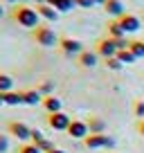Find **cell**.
Returning a JSON list of instances; mask_svg holds the SVG:
<instances>
[{
    "mask_svg": "<svg viewBox=\"0 0 144 153\" xmlns=\"http://www.w3.org/2000/svg\"><path fill=\"white\" fill-rule=\"evenodd\" d=\"M83 144H86V149H113L115 140L108 137L106 133H101V135H88L83 140Z\"/></svg>",
    "mask_w": 144,
    "mask_h": 153,
    "instance_id": "obj_5",
    "label": "cell"
},
{
    "mask_svg": "<svg viewBox=\"0 0 144 153\" xmlns=\"http://www.w3.org/2000/svg\"><path fill=\"white\" fill-rule=\"evenodd\" d=\"M122 65H124V63H122L117 56H113V59H106V68H108V70H120Z\"/></svg>",
    "mask_w": 144,
    "mask_h": 153,
    "instance_id": "obj_23",
    "label": "cell"
},
{
    "mask_svg": "<svg viewBox=\"0 0 144 153\" xmlns=\"http://www.w3.org/2000/svg\"><path fill=\"white\" fill-rule=\"evenodd\" d=\"M128 50L133 52L135 59H142V56H144V41H131Z\"/></svg>",
    "mask_w": 144,
    "mask_h": 153,
    "instance_id": "obj_20",
    "label": "cell"
},
{
    "mask_svg": "<svg viewBox=\"0 0 144 153\" xmlns=\"http://www.w3.org/2000/svg\"><path fill=\"white\" fill-rule=\"evenodd\" d=\"M7 151H9V137L0 133V153H7Z\"/></svg>",
    "mask_w": 144,
    "mask_h": 153,
    "instance_id": "obj_28",
    "label": "cell"
},
{
    "mask_svg": "<svg viewBox=\"0 0 144 153\" xmlns=\"http://www.w3.org/2000/svg\"><path fill=\"white\" fill-rule=\"evenodd\" d=\"M95 5H106V0H95Z\"/></svg>",
    "mask_w": 144,
    "mask_h": 153,
    "instance_id": "obj_33",
    "label": "cell"
},
{
    "mask_svg": "<svg viewBox=\"0 0 144 153\" xmlns=\"http://www.w3.org/2000/svg\"><path fill=\"white\" fill-rule=\"evenodd\" d=\"M9 133L16 140H20V142H29L32 140V128L27 124H23V122H9Z\"/></svg>",
    "mask_w": 144,
    "mask_h": 153,
    "instance_id": "obj_8",
    "label": "cell"
},
{
    "mask_svg": "<svg viewBox=\"0 0 144 153\" xmlns=\"http://www.w3.org/2000/svg\"><path fill=\"white\" fill-rule=\"evenodd\" d=\"M108 34H111V38H117V41L126 36V32H124V29H122L120 20H113V23L108 25Z\"/></svg>",
    "mask_w": 144,
    "mask_h": 153,
    "instance_id": "obj_17",
    "label": "cell"
},
{
    "mask_svg": "<svg viewBox=\"0 0 144 153\" xmlns=\"http://www.w3.org/2000/svg\"><path fill=\"white\" fill-rule=\"evenodd\" d=\"M11 88H14V79H11L9 74H5V72H0V92L5 95V92H11Z\"/></svg>",
    "mask_w": 144,
    "mask_h": 153,
    "instance_id": "obj_19",
    "label": "cell"
},
{
    "mask_svg": "<svg viewBox=\"0 0 144 153\" xmlns=\"http://www.w3.org/2000/svg\"><path fill=\"white\" fill-rule=\"evenodd\" d=\"M48 124H50V128H54V131H68V128H70V124H72V120L61 110V113L48 115Z\"/></svg>",
    "mask_w": 144,
    "mask_h": 153,
    "instance_id": "obj_6",
    "label": "cell"
},
{
    "mask_svg": "<svg viewBox=\"0 0 144 153\" xmlns=\"http://www.w3.org/2000/svg\"><path fill=\"white\" fill-rule=\"evenodd\" d=\"M45 140V135L41 133L39 128H32V144H39V142H43Z\"/></svg>",
    "mask_w": 144,
    "mask_h": 153,
    "instance_id": "obj_27",
    "label": "cell"
},
{
    "mask_svg": "<svg viewBox=\"0 0 144 153\" xmlns=\"http://www.w3.org/2000/svg\"><path fill=\"white\" fill-rule=\"evenodd\" d=\"M79 7H83V9H90L92 5H95V0H74Z\"/></svg>",
    "mask_w": 144,
    "mask_h": 153,
    "instance_id": "obj_29",
    "label": "cell"
},
{
    "mask_svg": "<svg viewBox=\"0 0 144 153\" xmlns=\"http://www.w3.org/2000/svg\"><path fill=\"white\" fill-rule=\"evenodd\" d=\"M88 128H90V135H101L106 131V122L99 120V117H90L88 120Z\"/></svg>",
    "mask_w": 144,
    "mask_h": 153,
    "instance_id": "obj_16",
    "label": "cell"
},
{
    "mask_svg": "<svg viewBox=\"0 0 144 153\" xmlns=\"http://www.w3.org/2000/svg\"><path fill=\"white\" fill-rule=\"evenodd\" d=\"M11 16H14V20L20 25V27H27V29H36L39 27V20H41L39 11L32 9V7H27V5H18L14 11H11Z\"/></svg>",
    "mask_w": 144,
    "mask_h": 153,
    "instance_id": "obj_1",
    "label": "cell"
},
{
    "mask_svg": "<svg viewBox=\"0 0 144 153\" xmlns=\"http://www.w3.org/2000/svg\"><path fill=\"white\" fill-rule=\"evenodd\" d=\"M36 2H39V5H45V0H36Z\"/></svg>",
    "mask_w": 144,
    "mask_h": 153,
    "instance_id": "obj_34",
    "label": "cell"
},
{
    "mask_svg": "<svg viewBox=\"0 0 144 153\" xmlns=\"http://www.w3.org/2000/svg\"><path fill=\"white\" fill-rule=\"evenodd\" d=\"M34 41L39 45H43V48H54V45L59 43V36L54 34L52 27H43V25H39V27L34 29Z\"/></svg>",
    "mask_w": 144,
    "mask_h": 153,
    "instance_id": "obj_2",
    "label": "cell"
},
{
    "mask_svg": "<svg viewBox=\"0 0 144 153\" xmlns=\"http://www.w3.org/2000/svg\"><path fill=\"white\" fill-rule=\"evenodd\" d=\"M104 9H106V14H111L115 20H120L122 16H124V5H122V0H106Z\"/></svg>",
    "mask_w": 144,
    "mask_h": 153,
    "instance_id": "obj_10",
    "label": "cell"
},
{
    "mask_svg": "<svg viewBox=\"0 0 144 153\" xmlns=\"http://www.w3.org/2000/svg\"><path fill=\"white\" fill-rule=\"evenodd\" d=\"M45 5H50V7H54V9L59 11V14H65V11H72V7L77 5L74 0H45Z\"/></svg>",
    "mask_w": 144,
    "mask_h": 153,
    "instance_id": "obj_14",
    "label": "cell"
},
{
    "mask_svg": "<svg viewBox=\"0 0 144 153\" xmlns=\"http://www.w3.org/2000/svg\"><path fill=\"white\" fill-rule=\"evenodd\" d=\"M59 48H61V52L65 54V56H79V54L83 52L81 41H77V38H70V36H63L61 41H59Z\"/></svg>",
    "mask_w": 144,
    "mask_h": 153,
    "instance_id": "obj_3",
    "label": "cell"
},
{
    "mask_svg": "<svg viewBox=\"0 0 144 153\" xmlns=\"http://www.w3.org/2000/svg\"><path fill=\"white\" fill-rule=\"evenodd\" d=\"M70 137H74V140H86L88 135H90V128H88V122H81V120H72V124H70V128L65 131Z\"/></svg>",
    "mask_w": 144,
    "mask_h": 153,
    "instance_id": "obj_7",
    "label": "cell"
},
{
    "mask_svg": "<svg viewBox=\"0 0 144 153\" xmlns=\"http://www.w3.org/2000/svg\"><path fill=\"white\" fill-rule=\"evenodd\" d=\"M99 63V54L97 52H90V50H83L79 54V65L81 68H95Z\"/></svg>",
    "mask_w": 144,
    "mask_h": 153,
    "instance_id": "obj_11",
    "label": "cell"
},
{
    "mask_svg": "<svg viewBox=\"0 0 144 153\" xmlns=\"http://www.w3.org/2000/svg\"><path fill=\"white\" fill-rule=\"evenodd\" d=\"M2 14H5V11H2V7H0V18H2Z\"/></svg>",
    "mask_w": 144,
    "mask_h": 153,
    "instance_id": "obj_35",
    "label": "cell"
},
{
    "mask_svg": "<svg viewBox=\"0 0 144 153\" xmlns=\"http://www.w3.org/2000/svg\"><path fill=\"white\" fill-rule=\"evenodd\" d=\"M95 52L99 54V56H104V59L117 56V52H120V48H117V38H101L99 43H97Z\"/></svg>",
    "mask_w": 144,
    "mask_h": 153,
    "instance_id": "obj_4",
    "label": "cell"
},
{
    "mask_svg": "<svg viewBox=\"0 0 144 153\" xmlns=\"http://www.w3.org/2000/svg\"><path fill=\"white\" fill-rule=\"evenodd\" d=\"M117 59H120L122 63H133L135 61V56H133L131 50H120V52H117Z\"/></svg>",
    "mask_w": 144,
    "mask_h": 153,
    "instance_id": "obj_21",
    "label": "cell"
},
{
    "mask_svg": "<svg viewBox=\"0 0 144 153\" xmlns=\"http://www.w3.org/2000/svg\"><path fill=\"white\" fill-rule=\"evenodd\" d=\"M43 108L48 110V115H52V113H61V110H63V101L59 99V97H54V95L43 97Z\"/></svg>",
    "mask_w": 144,
    "mask_h": 153,
    "instance_id": "obj_12",
    "label": "cell"
},
{
    "mask_svg": "<svg viewBox=\"0 0 144 153\" xmlns=\"http://www.w3.org/2000/svg\"><path fill=\"white\" fill-rule=\"evenodd\" d=\"M5 104V95H2V92H0V106Z\"/></svg>",
    "mask_w": 144,
    "mask_h": 153,
    "instance_id": "obj_32",
    "label": "cell"
},
{
    "mask_svg": "<svg viewBox=\"0 0 144 153\" xmlns=\"http://www.w3.org/2000/svg\"><path fill=\"white\" fill-rule=\"evenodd\" d=\"M133 113H135V117H144V99H137V101H135Z\"/></svg>",
    "mask_w": 144,
    "mask_h": 153,
    "instance_id": "obj_25",
    "label": "cell"
},
{
    "mask_svg": "<svg viewBox=\"0 0 144 153\" xmlns=\"http://www.w3.org/2000/svg\"><path fill=\"white\" fill-rule=\"evenodd\" d=\"M50 153H65V151H63V149H56V146H54V149H52Z\"/></svg>",
    "mask_w": 144,
    "mask_h": 153,
    "instance_id": "obj_30",
    "label": "cell"
},
{
    "mask_svg": "<svg viewBox=\"0 0 144 153\" xmlns=\"http://www.w3.org/2000/svg\"><path fill=\"white\" fill-rule=\"evenodd\" d=\"M39 92H41V95H45V97H50V95L54 92V83H52V81H45V83H41Z\"/></svg>",
    "mask_w": 144,
    "mask_h": 153,
    "instance_id": "obj_22",
    "label": "cell"
},
{
    "mask_svg": "<svg viewBox=\"0 0 144 153\" xmlns=\"http://www.w3.org/2000/svg\"><path fill=\"white\" fill-rule=\"evenodd\" d=\"M36 11H39L41 18L50 20V23H56V20H59V11L54 9V7H50V5H39V7H36Z\"/></svg>",
    "mask_w": 144,
    "mask_h": 153,
    "instance_id": "obj_13",
    "label": "cell"
},
{
    "mask_svg": "<svg viewBox=\"0 0 144 153\" xmlns=\"http://www.w3.org/2000/svg\"><path fill=\"white\" fill-rule=\"evenodd\" d=\"M7 2H18V0H7Z\"/></svg>",
    "mask_w": 144,
    "mask_h": 153,
    "instance_id": "obj_36",
    "label": "cell"
},
{
    "mask_svg": "<svg viewBox=\"0 0 144 153\" xmlns=\"http://www.w3.org/2000/svg\"><path fill=\"white\" fill-rule=\"evenodd\" d=\"M5 104L7 106H20V104H25L23 101V92H5Z\"/></svg>",
    "mask_w": 144,
    "mask_h": 153,
    "instance_id": "obj_18",
    "label": "cell"
},
{
    "mask_svg": "<svg viewBox=\"0 0 144 153\" xmlns=\"http://www.w3.org/2000/svg\"><path fill=\"white\" fill-rule=\"evenodd\" d=\"M18 153H43V151H41L36 144H29V142H27V144H23V146H20Z\"/></svg>",
    "mask_w": 144,
    "mask_h": 153,
    "instance_id": "obj_24",
    "label": "cell"
},
{
    "mask_svg": "<svg viewBox=\"0 0 144 153\" xmlns=\"http://www.w3.org/2000/svg\"><path fill=\"white\" fill-rule=\"evenodd\" d=\"M120 25H122V29H124L126 34H135L140 27H142L140 18H137V16H133V14H124L120 18Z\"/></svg>",
    "mask_w": 144,
    "mask_h": 153,
    "instance_id": "obj_9",
    "label": "cell"
},
{
    "mask_svg": "<svg viewBox=\"0 0 144 153\" xmlns=\"http://www.w3.org/2000/svg\"><path fill=\"white\" fill-rule=\"evenodd\" d=\"M140 133H142V137H144V122L140 124Z\"/></svg>",
    "mask_w": 144,
    "mask_h": 153,
    "instance_id": "obj_31",
    "label": "cell"
},
{
    "mask_svg": "<svg viewBox=\"0 0 144 153\" xmlns=\"http://www.w3.org/2000/svg\"><path fill=\"white\" fill-rule=\"evenodd\" d=\"M23 101H25V106H39V104H43V95L39 92V88L36 90H25Z\"/></svg>",
    "mask_w": 144,
    "mask_h": 153,
    "instance_id": "obj_15",
    "label": "cell"
},
{
    "mask_svg": "<svg viewBox=\"0 0 144 153\" xmlns=\"http://www.w3.org/2000/svg\"><path fill=\"white\" fill-rule=\"evenodd\" d=\"M36 146H39V149H41V151H43V153H50V151H52V149H54V144L50 142L48 137H45L43 142H39V144H36Z\"/></svg>",
    "mask_w": 144,
    "mask_h": 153,
    "instance_id": "obj_26",
    "label": "cell"
}]
</instances>
